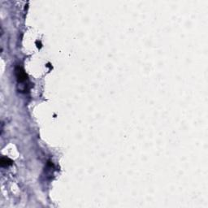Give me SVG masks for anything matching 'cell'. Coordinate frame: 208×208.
<instances>
[{"label": "cell", "instance_id": "1", "mask_svg": "<svg viewBox=\"0 0 208 208\" xmlns=\"http://www.w3.org/2000/svg\"><path fill=\"white\" fill-rule=\"evenodd\" d=\"M16 75L18 82H25L27 80V75H26L25 72L20 67H17L16 69Z\"/></svg>", "mask_w": 208, "mask_h": 208}, {"label": "cell", "instance_id": "2", "mask_svg": "<svg viewBox=\"0 0 208 208\" xmlns=\"http://www.w3.org/2000/svg\"><path fill=\"white\" fill-rule=\"evenodd\" d=\"M0 163H1V166L2 167H8V166L12 165V161L8 158H5V157H3L1 159V161H0Z\"/></svg>", "mask_w": 208, "mask_h": 208}]
</instances>
